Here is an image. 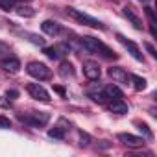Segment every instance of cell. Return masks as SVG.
I'll return each instance as SVG.
<instances>
[{"label": "cell", "mask_w": 157, "mask_h": 157, "mask_svg": "<svg viewBox=\"0 0 157 157\" xmlns=\"http://www.w3.org/2000/svg\"><path fill=\"white\" fill-rule=\"evenodd\" d=\"M82 44H83V48H85L87 52H91V54H98V56H102V57H105V59H117V54H115L109 46H105L100 39H94V37H91V35H85V37H82Z\"/></svg>", "instance_id": "6da1fadb"}, {"label": "cell", "mask_w": 157, "mask_h": 157, "mask_svg": "<svg viewBox=\"0 0 157 157\" xmlns=\"http://www.w3.org/2000/svg\"><path fill=\"white\" fill-rule=\"evenodd\" d=\"M17 118H19L22 124L30 126V128H41V126H46V124H48L50 115H48L46 111H30V113H24V115L19 113Z\"/></svg>", "instance_id": "7a4b0ae2"}, {"label": "cell", "mask_w": 157, "mask_h": 157, "mask_svg": "<svg viewBox=\"0 0 157 157\" xmlns=\"http://www.w3.org/2000/svg\"><path fill=\"white\" fill-rule=\"evenodd\" d=\"M67 15L72 17L74 21H78V22L85 24V26H91V28H98V30H104L105 28L98 19H94V17H91V15H87V13H83L80 10H76V8H67Z\"/></svg>", "instance_id": "3957f363"}, {"label": "cell", "mask_w": 157, "mask_h": 157, "mask_svg": "<svg viewBox=\"0 0 157 157\" xmlns=\"http://www.w3.org/2000/svg\"><path fill=\"white\" fill-rule=\"evenodd\" d=\"M26 72L35 78L37 82H44V80H50L52 78V70L44 65V63H39V61H32L26 65Z\"/></svg>", "instance_id": "277c9868"}, {"label": "cell", "mask_w": 157, "mask_h": 157, "mask_svg": "<svg viewBox=\"0 0 157 157\" xmlns=\"http://www.w3.org/2000/svg\"><path fill=\"white\" fill-rule=\"evenodd\" d=\"M28 93L33 100H39V102H50V94L48 91L39 85V83H28Z\"/></svg>", "instance_id": "5b68a950"}, {"label": "cell", "mask_w": 157, "mask_h": 157, "mask_svg": "<svg viewBox=\"0 0 157 157\" xmlns=\"http://www.w3.org/2000/svg\"><path fill=\"white\" fill-rule=\"evenodd\" d=\"M117 39H118V41H120V43L124 44V48H126V50H128V52H129V54H131V56H133L135 59H137V61H144V56L140 54V48H139V46H137V44H135L133 41L126 39V37H124V35H120V33L117 35Z\"/></svg>", "instance_id": "8992f818"}, {"label": "cell", "mask_w": 157, "mask_h": 157, "mask_svg": "<svg viewBox=\"0 0 157 157\" xmlns=\"http://www.w3.org/2000/svg\"><path fill=\"white\" fill-rule=\"evenodd\" d=\"M83 74H85L87 80H91V82L100 80V74H102L100 65L94 63V61H85V63H83Z\"/></svg>", "instance_id": "52a82bcc"}, {"label": "cell", "mask_w": 157, "mask_h": 157, "mask_svg": "<svg viewBox=\"0 0 157 157\" xmlns=\"http://www.w3.org/2000/svg\"><path fill=\"white\" fill-rule=\"evenodd\" d=\"M68 50H70V46L68 44H56V46H44V54L50 57V59H59V57H63L65 54H68Z\"/></svg>", "instance_id": "ba28073f"}, {"label": "cell", "mask_w": 157, "mask_h": 157, "mask_svg": "<svg viewBox=\"0 0 157 157\" xmlns=\"http://www.w3.org/2000/svg\"><path fill=\"white\" fill-rule=\"evenodd\" d=\"M118 140L122 144H126L128 148H140V146H144V139H140L137 135H131V133H118Z\"/></svg>", "instance_id": "9c48e42d"}, {"label": "cell", "mask_w": 157, "mask_h": 157, "mask_svg": "<svg viewBox=\"0 0 157 157\" xmlns=\"http://www.w3.org/2000/svg\"><path fill=\"white\" fill-rule=\"evenodd\" d=\"M0 68H4L6 72L15 74V72H19V70H21V61H19L17 57H11V56L2 57V59H0Z\"/></svg>", "instance_id": "30bf717a"}, {"label": "cell", "mask_w": 157, "mask_h": 157, "mask_svg": "<svg viewBox=\"0 0 157 157\" xmlns=\"http://www.w3.org/2000/svg\"><path fill=\"white\" fill-rule=\"evenodd\" d=\"M107 74H109V78H113V82H117V83H126L128 85V82H129L128 72L124 68H120V67H111L107 70Z\"/></svg>", "instance_id": "8fae6325"}, {"label": "cell", "mask_w": 157, "mask_h": 157, "mask_svg": "<svg viewBox=\"0 0 157 157\" xmlns=\"http://www.w3.org/2000/svg\"><path fill=\"white\" fill-rule=\"evenodd\" d=\"M41 30H43L46 35L56 37V35H59V33H61V24H59V22H56V21H44V22L41 24Z\"/></svg>", "instance_id": "7c38bea8"}, {"label": "cell", "mask_w": 157, "mask_h": 157, "mask_svg": "<svg viewBox=\"0 0 157 157\" xmlns=\"http://www.w3.org/2000/svg\"><path fill=\"white\" fill-rule=\"evenodd\" d=\"M109 111L117 113V115H126L128 113V104L122 98H115V100L109 102Z\"/></svg>", "instance_id": "4fadbf2b"}, {"label": "cell", "mask_w": 157, "mask_h": 157, "mask_svg": "<svg viewBox=\"0 0 157 157\" xmlns=\"http://www.w3.org/2000/svg\"><path fill=\"white\" fill-rule=\"evenodd\" d=\"M65 124H67V122L61 118V120H59V124H57L54 129H50V131H48V137H50V139H57V140H63V139H65V135H67V129H68V128H63Z\"/></svg>", "instance_id": "5bb4252c"}, {"label": "cell", "mask_w": 157, "mask_h": 157, "mask_svg": "<svg viewBox=\"0 0 157 157\" xmlns=\"http://www.w3.org/2000/svg\"><path fill=\"white\" fill-rule=\"evenodd\" d=\"M124 15H126V19L133 24V28H137V30H142V21L137 17V13L133 11V8H124Z\"/></svg>", "instance_id": "9a60e30c"}, {"label": "cell", "mask_w": 157, "mask_h": 157, "mask_svg": "<svg viewBox=\"0 0 157 157\" xmlns=\"http://www.w3.org/2000/svg\"><path fill=\"white\" fill-rule=\"evenodd\" d=\"M104 94H105V98H109V100L122 98V91H120L118 87H115V85H107V87H104Z\"/></svg>", "instance_id": "2e32d148"}, {"label": "cell", "mask_w": 157, "mask_h": 157, "mask_svg": "<svg viewBox=\"0 0 157 157\" xmlns=\"http://www.w3.org/2000/svg\"><path fill=\"white\" fill-rule=\"evenodd\" d=\"M59 74H61L63 78H72V76H74V67H72V63H70V61H63V63L59 65Z\"/></svg>", "instance_id": "e0dca14e"}, {"label": "cell", "mask_w": 157, "mask_h": 157, "mask_svg": "<svg viewBox=\"0 0 157 157\" xmlns=\"http://www.w3.org/2000/svg\"><path fill=\"white\" fill-rule=\"evenodd\" d=\"M129 80L133 82V87H135L137 91H144V89H146V80H144V78L133 74V76H129Z\"/></svg>", "instance_id": "ac0fdd59"}, {"label": "cell", "mask_w": 157, "mask_h": 157, "mask_svg": "<svg viewBox=\"0 0 157 157\" xmlns=\"http://www.w3.org/2000/svg\"><path fill=\"white\" fill-rule=\"evenodd\" d=\"M17 13H19L21 17H33V15H35V10H32L30 6L21 4V6H17Z\"/></svg>", "instance_id": "d6986e66"}, {"label": "cell", "mask_w": 157, "mask_h": 157, "mask_svg": "<svg viewBox=\"0 0 157 157\" xmlns=\"http://www.w3.org/2000/svg\"><path fill=\"white\" fill-rule=\"evenodd\" d=\"M0 8L6 10V11H10V10L15 8V2H13V0H0Z\"/></svg>", "instance_id": "ffe728a7"}, {"label": "cell", "mask_w": 157, "mask_h": 157, "mask_svg": "<svg viewBox=\"0 0 157 157\" xmlns=\"http://www.w3.org/2000/svg\"><path fill=\"white\" fill-rule=\"evenodd\" d=\"M91 98H93L94 102H98V104H105V102H107V98H105L104 93H94V94H91Z\"/></svg>", "instance_id": "44dd1931"}, {"label": "cell", "mask_w": 157, "mask_h": 157, "mask_svg": "<svg viewBox=\"0 0 157 157\" xmlns=\"http://www.w3.org/2000/svg\"><path fill=\"white\" fill-rule=\"evenodd\" d=\"M89 142H91V137L87 133L80 131V146H89Z\"/></svg>", "instance_id": "7402d4cb"}, {"label": "cell", "mask_w": 157, "mask_h": 157, "mask_svg": "<svg viewBox=\"0 0 157 157\" xmlns=\"http://www.w3.org/2000/svg\"><path fill=\"white\" fill-rule=\"evenodd\" d=\"M11 128V120L6 117H0V129H10Z\"/></svg>", "instance_id": "603a6c76"}, {"label": "cell", "mask_w": 157, "mask_h": 157, "mask_svg": "<svg viewBox=\"0 0 157 157\" xmlns=\"http://www.w3.org/2000/svg\"><path fill=\"white\" fill-rule=\"evenodd\" d=\"M137 126H139V129H140V131H142V133L146 135V139H151V137H153V133H151V131L148 129V126H146V124H140V122H139Z\"/></svg>", "instance_id": "cb8c5ba5"}, {"label": "cell", "mask_w": 157, "mask_h": 157, "mask_svg": "<svg viewBox=\"0 0 157 157\" xmlns=\"http://www.w3.org/2000/svg\"><path fill=\"white\" fill-rule=\"evenodd\" d=\"M4 56H10V46L0 41V57H4Z\"/></svg>", "instance_id": "d4e9b609"}, {"label": "cell", "mask_w": 157, "mask_h": 157, "mask_svg": "<svg viewBox=\"0 0 157 157\" xmlns=\"http://www.w3.org/2000/svg\"><path fill=\"white\" fill-rule=\"evenodd\" d=\"M144 48L148 50V54H150V56H151L153 59H157V52H155V48H153V46H151L150 43H146V44H144Z\"/></svg>", "instance_id": "484cf974"}, {"label": "cell", "mask_w": 157, "mask_h": 157, "mask_svg": "<svg viewBox=\"0 0 157 157\" xmlns=\"http://www.w3.org/2000/svg\"><path fill=\"white\" fill-rule=\"evenodd\" d=\"M6 96L13 100V98H17V96H19V91H15V89H11V91H8V93H6Z\"/></svg>", "instance_id": "4316f807"}, {"label": "cell", "mask_w": 157, "mask_h": 157, "mask_svg": "<svg viewBox=\"0 0 157 157\" xmlns=\"http://www.w3.org/2000/svg\"><path fill=\"white\" fill-rule=\"evenodd\" d=\"M0 105H2V107H10L11 104H10L8 100H4V98H0Z\"/></svg>", "instance_id": "83f0119b"}, {"label": "cell", "mask_w": 157, "mask_h": 157, "mask_svg": "<svg viewBox=\"0 0 157 157\" xmlns=\"http://www.w3.org/2000/svg\"><path fill=\"white\" fill-rule=\"evenodd\" d=\"M100 146H102V148H109V142H107V140H102V144H100Z\"/></svg>", "instance_id": "f1b7e54d"}, {"label": "cell", "mask_w": 157, "mask_h": 157, "mask_svg": "<svg viewBox=\"0 0 157 157\" xmlns=\"http://www.w3.org/2000/svg\"><path fill=\"white\" fill-rule=\"evenodd\" d=\"M13 2L17 4V2H30V0H13Z\"/></svg>", "instance_id": "f546056e"}, {"label": "cell", "mask_w": 157, "mask_h": 157, "mask_svg": "<svg viewBox=\"0 0 157 157\" xmlns=\"http://www.w3.org/2000/svg\"><path fill=\"white\" fill-rule=\"evenodd\" d=\"M140 2H142V4H148V2H150V0H140Z\"/></svg>", "instance_id": "4dcf8cb0"}]
</instances>
